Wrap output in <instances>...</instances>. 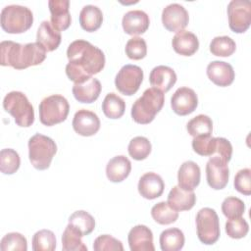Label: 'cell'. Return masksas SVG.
Returning <instances> with one entry per match:
<instances>
[{
  "instance_id": "cell-18",
  "label": "cell",
  "mask_w": 251,
  "mask_h": 251,
  "mask_svg": "<svg viewBox=\"0 0 251 251\" xmlns=\"http://www.w3.org/2000/svg\"><path fill=\"white\" fill-rule=\"evenodd\" d=\"M207 75L219 86H228L234 79V71L230 64L224 61H213L207 66Z\"/></svg>"
},
{
  "instance_id": "cell-36",
  "label": "cell",
  "mask_w": 251,
  "mask_h": 251,
  "mask_svg": "<svg viewBox=\"0 0 251 251\" xmlns=\"http://www.w3.org/2000/svg\"><path fill=\"white\" fill-rule=\"evenodd\" d=\"M21 165V158L18 152L11 148L2 149L0 152V170L4 175H13Z\"/></svg>"
},
{
  "instance_id": "cell-5",
  "label": "cell",
  "mask_w": 251,
  "mask_h": 251,
  "mask_svg": "<svg viewBox=\"0 0 251 251\" xmlns=\"http://www.w3.org/2000/svg\"><path fill=\"white\" fill-rule=\"evenodd\" d=\"M56 152L55 141L46 135L36 133L28 140V158L31 165L37 170L48 169Z\"/></svg>"
},
{
  "instance_id": "cell-27",
  "label": "cell",
  "mask_w": 251,
  "mask_h": 251,
  "mask_svg": "<svg viewBox=\"0 0 251 251\" xmlns=\"http://www.w3.org/2000/svg\"><path fill=\"white\" fill-rule=\"evenodd\" d=\"M103 22L102 11L95 5H85L79 13L80 26L86 31L97 30Z\"/></svg>"
},
{
  "instance_id": "cell-11",
  "label": "cell",
  "mask_w": 251,
  "mask_h": 251,
  "mask_svg": "<svg viewBox=\"0 0 251 251\" xmlns=\"http://www.w3.org/2000/svg\"><path fill=\"white\" fill-rule=\"evenodd\" d=\"M229 170L227 162L219 156H211L206 164V178L210 187L220 190L228 182Z\"/></svg>"
},
{
  "instance_id": "cell-7",
  "label": "cell",
  "mask_w": 251,
  "mask_h": 251,
  "mask_svg": "<svg viewBox=\"0 0 251 251\" xmlns=\"http://www.w3.org/2000/svg\"><path fill=\"white\" fill-rule=\"evenodd\" d=\"M70 112L68 100L60 94L45 97L39 104V120L41 124L51 126L64 122Z\"/></svg>"
},
{
  "instance_id": "cell-19",
  "label": "cell",
  "mask_w": 251,
  "mask_h": 251,
  "mask_svg": "<svg viewBox=\"0 0 251 251\" xmlns=\"http://www.w3.org/2000/svg\"><path fill=\"white\" fill-rule=\"evenodd\" d=\"M201 172L199 166L193 161L182 163L177 172L178 186L184 190L192 191L200 183Z\"/></svg>"
},
{
  "instance_id": "cell-17",
  "label": "cell",
  "mask_w": 251,
  "mask_h": 251,
  "mask_svg": "<svg viewBox=\"0 0 251 251\" xmlns=\"http://www.w3.org/2000/svg\"><path fill=\"white\" fill-rule=\"evenodd\" d=\"M138 192L140 195L146 199L152 200L160 197L165 188V183L163 178L156 173H145L141 176L138 181Z\"/></svg>"
},
{
  "instance_id": "cell-16",
  "label": "cell",
  "mask_w": 251,
  "mask_h": 251,
  "mask_svg": "<svg viewBox=\"0 0 251 251\" xmlns=\"http://www.w3.org/2000/svg\"><path fill=\"white\" fill-rule=\"evenodd\" d=\"M150 25L149 16L142 10H131L126 12L122 20V25L126 33L138 35L144 33Z\"/></svg>"
},
{
  "instance_id": "cell-29",
  "label": "cell",
  "mask_w": 251,
  "mask_h": 251,
  "mask_svg": "<svg viewBox=\"0 0 251 251\" xmlns=\"http://www.w3.org/2000/svg\"><path fill=\"white\" fill-rule=\"evenodd\" d=\"M69 225L77 230L82 236H85L91 233L95 228V220L86 211L79 210L74 212L70 216Z\"/></svg>"
},
{
  "instance_id": "cell-15",
  "label": "cell",
  "mask_w": 251,
  "mask_h": 251,
  "mask_svg": "<svg viewBox=\"0 0 251 251\" xmlns=\"http://www.w3.org/2000/svg\"><path fill=\"white\" fill-rule=\"evenodd\" d=\"M128 245L131 251H154L153 233L151 229L144 225L133 226L127 235Z\"/></svg>"
},
{
  "instance_id": "cell-31",
  "label": "cell",
  "mask_w": 251,
  "mask_h": 251,
  "mask_svg": "<svg viewBox=\"0 0 251 251\" xmlns=\"http://www.w3.org/2000/svg\"><path fill=\"white\" fill-rule=\"evenodd\" d=\"M186 128L188 133L193 137L211 135L213 131V122L209 116L200 114L187 123Z\"/></svg>"
},
{
  "instance_id": "cell-8",
  "label": "cell",
  "mask_w": 251,
  "mask_h": 251,
  "mask_svg": "<svg viewBox=\"0 0 251 251\" xmlns=\"http://www.w3.org/2000/svg\"><path fill=\"white\" fill-rule=\"evenodd\" d=\"M196 229L198 239L206 244L216 243L220 237V222L216 211L212 208H202L196 215Z\"/></svg>"
},
{
  "instance_id": "cell-41",
  "label": "cell",
  "mask_w": 251,
  "mask_h": 251,
  "mask_svg": "<svg viewBox=\"0 0 251 251\" xmlns=\"http://www.w3.org/2000/svg\"><path fill=\"white\" fill-rule=\"evenodd\" d=\"M249 231V225L242 217L228 219L226 223V232L230 238L239 239L246 236Z\"/></svg>"
},
{
  "instance_id": "cell-26",
  "label": "cell",
  "mask_w": 251,
  "mask_h": 251,
  "mask_svg": "<svg viewBox=\"0 0 251 251\" xmlns=\"http://www.w3.org/2000/svg\"><path fill=\"white\" fill-rule=\"evenodd\" d=\"M168 204L176 211L190 210L196 202V195L192 191L184 190L178 185L174 186L168 195Z\"/></svg>"
},
{
  "instance_id": "cell-34",
  "label": "cell",
  "mask_w": 251,
  "mask_h": 251,
  "mask_svg": "<svg viewBox=\"0 0 251 251\" xmlns=\"http://www.w3.org/2000/svg\"><path fill=\"white\" fill-rule=\"evenodd\" d=\"M219 145V137L196 136L192 140V148L195 153L200 156H214L217 153Z\"/></svg>"
},
{
  "instance_id": "cell-3",
  "label": "cell",
  "mask_w": 251,
  "mask_h": 251,
  "mask_svg": "<svg viewBox=\"0 0 251 251\" xmlns=\"http://www.w3.org/2000/svg\"><path fill=\"white\" fill-rule=\"evenodd\" d=\"M164 102V92L154 87L147 88L131 107L132 120L141 125L151 123L163 108Z\"/></svg>"
},
{
  "instance_id": "cell-40",
  "label": "cell",
  "mask_w": 251,
  "mask_h": 251,
  "mask_svg": "<svg viewBox=\"0 0 251 251\" xmlns=\"http://www.w3.org/2000/svg\"><path fill=\"white\" fill-rule=\"evenodd\" d=\"M222 212L227 219L242 217L245 212V204L241 199L229 196L223 201Z\"/></svg>"
},
{
  "instance_id": "cell-12",
  "label": "cell",
  "mask_w": 251,
  "mask_h": 251,
  "mask_svg": "<svg viewBox=\"0 0 251 251\" xmlns=\"http://www.w3.org/2000/svg\"><path fill=\"white\" fill-rule=\"evenodd\" d=\"M188 21V12L178 3L169 4L163 9L162 23L169 31L177 32L182 30L187 25Z\"/></svg>"
},
{
  "instance_id": "cell-1",
  "label": "cell",
  "mask_w": 251,
  "mask_h": 251,
  "mask_svg": "<svg viewBox=\"0 0 251 251\" xmlns=\"http://www.w3.org/2000/svg\"><path fill=\"white\" fill-rule=\"evenodd\" d=\"M67 57L69 63L66 66V74L75 83L88 79L100 73L105 66L103 51L83 39L75 40L69 45Z\"/></svg>"
},
{
  "instance_id": "cell-6",
  "label": "cell",
  "mask_w": 251,
  "mask_h": 251,
  "mask_svg": "<svg viewBox=\"0 0 251 251\" xmlns=\"http://www.w3.org/2000/svg\"><path fill=\"white\" fill-rule=\"evenodd\" d=\"M32 23V12L25 6L8 5L1 11V27L8 33H23L30 28Z\"/></svg>"
},
{
  "instance_id": "cell-39",
  "label": "cell",
  "mask_w": 251,
  "mask_h": 251,
  "mask_svg": "<svg viewBox=\"0 0 251 251\" xmlns=\"http://www.w3.org/2000/svg\"><path fill=\"white\" fill-rule=\"evenodd\" d=\"M2 251H26V238L19 232H10L4 235L0 242Z\"/></svg>"
},
{
  "instance_id": "cell-23",
  "label": "cell",
  "mask_w": 251,
  "mask_h": 251,
  "mask_svg": "<svg viewBox=\"0 0 251 251\" xmlns=\"http://www.w3.org/2000/svg\"><path fill=\"white\" fill-rule=\"evenodd\" d=\"M61 32L50 22L43 21L36 33V42L41 44L46 52L56 50L61 43Z\"/></svg>"
},
{
  "instance_id": "cell-20",
  "label": "cell",
  "mask_w": 251,
  "mask_h": 251,
  "mask_svg": "<svg viewBox=\"0 0 251 251\" xmlns=\"http://www.w3.org/2000/svg\"><path fill=\"white\" fill-rule=\"evenodd\" d=\"M102 86L100 81L95 77H89L81 82L75 83L73 86V94L80 103H92L100 95Z\"/></svg>"
},
{
  "instance_id": "cell-28",
  "label": "cell",
  "mask_w": 251,
  "mask_h": 251,
  "mask_svg": "<svg viewBox=\"0 0 251 251\" xmlns=\"http://www.w3.org/2000/svg\"><path fill=\"white\" fill-rule=\"evenodd\" d=\"M184 234L176 227L165 229L160 234V247L163 251H179L184 245Z\"/></svg>"
},
{
  "instance_id": "cell-32",
  "label": "cell",
  "mask_w": 251,
  "mask_h": 251,
  "mask_svg": "<svg viewBox=\"0 0 251 251\" xmlns=\"http://www.w3.org/2000/svg\"><path fill=\"white\" fill-rule=\"evenodd\" d=\"M151 216L153 220L160 225H170L177 220L178 212L173 209L168 202L162 201L152 207Z\"/></svg>"
},
{
  "instance_id": "cell-30",
  "label": "cell",
  "mask_w": 251,
  "mask_h": 251,
  "mask_svg": "<svg viewBox=\"0 0 251 251\" xmlns=\"http://www.w3.org/2000/svg\"><path fill=\"white\" fill-rule=\"evenodd\" d=\"M126 110V102L116 93H108L102 102V111L110 119L121 118Z\"/></svg>"
},
{
  "instance_id": "cell-4",
  "label": "cell",
  "mask_w": 251,
  "mask_h": 251,
  "mask_svg": "<svg viewBox=\"0 0 251 251\" xmlns=\"http://www.w3.org/2000/svg\"><path fill=\"white\" fill-rule=\"evenodd\" d=\"M4 110L13 116L15 123L22 127H28L34 122V110L25 94L11 91L3 99Z\"/></svg>"
},
{
  "instance_id": "cell-37",
  "label": "cell",
  "mask_w": 251,
  "mask_h": 251,
  "mask_svg": "<svg viewBox=\"0 0 251 251\" xmlns=\"http://www.w3.org/2000/svg\"><path fill=\"white\" fill-rule=\"evenodd\" d=\"M151 143L148 138L144 136H136L132 138L127 146L129 156L137 161L144 160L151 152Z\"/></svg>"
},
{
  "instance_id": "cell-21",
  "label": "cell",
  "mask_w": 251,
  "mask_h": 251,
  "mask_svg": "<svg viewBox=\"0 0 251 251\" xmlns=\"http://www.w3.org/2000/svg\"><path fill=\"white\" fill-rule=\"evenodd\" d=\"M51 24L58 30H65L71 25L72 18L69 11L70 1L69 0H50L48 2Z\"/></svg>"
},
{
  "instance_id": "cell-33",
  "label": "cell",
  "mask_w": 251,
  "mask_h": 251,
  "mask_svg": "<svg viewBox=\"0 0 251 251\" xmlns=\"http://www.w3.org/2000/svg\"><path fill=\"white\" fill-rule=\"evenodd\" d=\"M82 235L68 224L62 234V247L64 251H87L81 240Z\"/></svg>"
},
{
  "instance_id": "cell-13",
  "label": "cell",
  "mask_w": 251,
  "mask_h": 251,
  "mask_svg": "<svg viewBox=\"0 0 251 251\" xmlns=\"http://www.w3.org/2000/svg\"><path fill=\"white\" fill-rule=\"evenodd\" d=\"M198 105V97L195 91L189 87L182 86L177 88L171 98L173 111L179 116L191 114Z\"/></svg>"
},
{
  "instance_id": "cell-2",
  "label": "cell",
  "mask_w": 251,
  "mask_h": 251,
  "mask_svg": "<svg viewBox=\"0 0 251 251\" xmlns=\"http://www.w3.org/2000/svg\"><path fill=\"white\" fill-rule=\"evenodd\" d=\"M0 64L24 70L41 64L46 58L45 48L38 42L21 44L11 40L0 43Z\"/></svg>"
},
{
  "instance_id": "cell-24",
  "label": "cell",
  "mask_w": 251,
  "mask_h": 251,
  "mask_svg": "<svg viewBox=\"0 0 251 251\" xmlns=\"http://www.w3.org/2000/svg\"><path fill=\"white\" fill-rule=\"evenodd\" d=\"M174 50L182 56H191L199 48V40L197 36L188 30L177 31L172 39Z\"/></svg>"
},
{
  "instance_id": "cell-43",
  "label": "cell",
  "mask_w": 251,
  "mask_h": 251,
  "mask_svg": "<svg viewBox=\"0 0 251 251\" xmlns=\"http://www.w3.org/2000/svg\"><path fill=\"white\" fill-rule=\"evenodd\" d=\"M93 249L95 251H123V243L117 238L109 234L98 236L93 242Z\"/></svg>"
},
{
  "instance_id": "cell-9",
  "label": "cell",
  "mask_w": 251,
  "mask_h": 251,
  "mask_svg": "<svg viewBox=\"0 0 251 251\" xmlns=\"http://www.w3.org/2000/svg\"><path fill=\"white\" fill-rule=\"evenodd\" d=\"M229 28L236 33L246 31L251 24V3L248 0H231L227 5Z\"/></svg>"
},
{
  "instance_id": "cell-42",
  "label": "cell",
  "mask_w": 251,
  "mask_h": 251,
  "mask_svg": "<svg viewBox=\"0 0 251 251\" xmlns=\"http://www.w3.org/2000/svg\"><path fill=\"white\" fill-rule=\"evenodd\" d=\"M125 50L129 59L140 60L147 54V44L142 37L133 36L126 42Z\"/></svg>"
},
{
  "instance_id": "cell-14",
  "label": "cell",
  "mask_w": 251,
  "mask_h": 251,
  "mask_svg": "<svg viewBox=\"0 0 251 251\" xmlns=\"http://www.w3.org/2000/svg\"><path fill=\"white\" fill-rule=\"evenodd\" d=\"M74 130L82 136L94 135L100 128V120L98 116L89 110H78L73 119Z\"/></svg>"
},
{
  "instance_id": "cell-22",
  "label": "cell",
  "mask_w": 251,
  "mask_h": 251,
  "mask_svg": "<svg viewBox=\"0 0 251 251\" xmlns=\"http://www.w3.org/2000/svg\"><path fill=\"white\" fill-rule=\"evenodd\" d=\"M150 84L162 92L169 91L176 81V72L164 65L157 66L152 69L149 75Z\"/></svg>"
},
{
  "instance_id": "cell-10",
  "label": "cell",
  "mask_w": 251,
  "mask_h": 251,
  "mask_svg": "<svg viewBox=\"0 0 251 251\" xmlns=\"http://www.w3.org/2000/svg\"><path fill=\"white\" fill-rule=\"evenodd\" d=\"M143 80V71L136 65H125L115 77L116 88L124 95H133Z\"/></svg>"
},
{
  "instance_id": "cell-35",
  "label": "cell",
  "mask_w": 251,
  "mask_h": 251,
  "mask_svg": "<svg viewBox=\"0 0 251 251\" xmlns=\"http://www.w3.org/2000/svg\"><path fill=\"white\" fill-rule=\"evenodd\" d=\"M236 44L232 38L226 35L216 36L210 43V51L219 57H228L234 53Z\"/></svg>"
},
{
  "instance_id": "cell-25",
  "label": "cell",
  "mask_w": 251,
  "mask_h": 251,
  "mask_svg": "<svg viewBox=\"0 0 251 251\" xmlns=\"http://www.w3.org/2000/svg\"><path fill=\"white\" fill-rule=\"evenodd\" d=\"M131 171V163L124 155L112 158L106 166V176L112 182H121L126 179Z\"/></svg>"
},
{
  "instance_id": "cell-44",
  "label": "cell",
  "mask_w": 251,
  "mask_h": 251,
  "mask_svg": "<svg viewBox=\"0 0 251 251\" xmlns=\"http://www.w3.org/2000/svg\"><path fill=\"white\" fill-rule=\"evenodd\" d=\"M233 185L238 192L244 195H250L251 194V170L249 168L239 170L234 176Z\"/></svg>"
},
{
  "instance_id": "cell-38",
  "label": "cell",
  "mask_w": 251,
  "mask_h": 251,
  "mask_svg": "<svg viewBox=\"0 0 251 251\" xmlns=\"http://www.w3.org/2000/svg\"><path fill=\"white\" fill-rule=\"evenodd\" d=\"M33 251H53L56 248V236L49 229H41L32 236Z\"/></svg>"
}]
</instances>
